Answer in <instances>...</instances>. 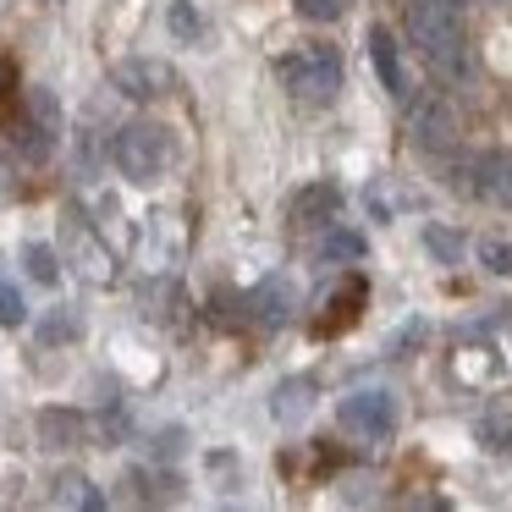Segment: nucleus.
Returning <instances> with one entry per match:
<instances>
[{
  "instance_id": "1",
  "label": "nucleus",
  "mask_w": 512,
  "mask_h": 512,
  "mask_svg": "<svg viewBox=\"0 0 512 512\" xmlns=\"http://www.w3.org/2000/svg\"><path fill=\"white\" fill-rule=\"evenodd\" d=\"M408 34L419 45V56L441 72L446 83L468 78V34L457 0H408Z\"/></svg>"
},
{
  "instance_id": "2",
  "label": "nucleus",
  "mask_w": 512,
  "mask_h": 512,
  "mask_svg": "<svg viewBox=\"0 0 512 512\" xmlns=\"http://www.w3.org/2000/svg\"><path fill=\"white\" fill-rule=\"evenodd\" d=\"M111 160H116V171H122L127 182L155 188V182L171 171V160H177V138H171L160 122H127L122 133H116V144H111Z\"/></svg>"
},
{
  "instance_id": "3",
  "label": "nucleus",
  "mask_w": 512,
  "mask_h": 512,
  "mask_svg": "<svg viewBox=\"0 0 512 512\" xmlns=\"http://www.w3.org/2000/svg\"><path fill=\"white\" fill-rule=\"evenodd\" d=\"M281 83L298 100H331L342 89V50L336 45H303L281 61Z\"/></svg>"
},
{
  "instance_id": "4",
  "label": "nucleus",
  "mask_w": 512,
  "mask_h": 512,
  "mask_svg": "<svg viewBox=\"0 0 512 512\" xmlns=\"http://www.w3.org/2000/svg\"><path fill=\"white\" fill-rule=\"evenodd\" d=\"M61 138V105L50 89H28V116L12 127V144L23 149V160H50V149H56Z\"/></svg>"
},
{
  "instance_id": "5",
  "label": "nucleus",
  "mask_w": 512,
  "mask_h": 512,
  "mask_svg": "<svg viewBox=\"0 0 512 512\" xmlns=\"http://www.w3.org/2000/svg\"><path fill=\"white\" fill-rule=\"evenodd\" d=\"M336 419H342V430H353L358 441H391V435H397V397H391V391H353V397H342Z\"/></svg>"
},
{
  "instance_id": "6",
  "label": "nucleus",
  "mask_w": 512,
  "mask_h": 512,
  "mask_svg": "<svg viewBox=\"0 0 512 512\" xmlns=\"http://www.w3.org/2000/svg\"><path fill=\"white\" fill-rule=\"evenodd\" d=\"M177 83V67L160 56H127L111 67V89L127 100H166V94H177Z\"/></svg>"
},
{
  "instance_id": "7",
  "label": "nucleus",
  "mask_w": 512,
  "mask_h": 512,
  "mask_svg": "<svg viewBox=\"0 0 512 512\" xmlns=\"http://www.w3.org/2000/svg\"><path fill=\"white\" fill-rule=\"evenodd\" d=\"M336 210H342V188H336V182H309V188H298L287 199V221L292 226L336 221Z\"/></svg>"
},
{
  "instance_id": "8",
  "label": "nucleus",
  "mask_w": 512,
  "mask_h": 512,
  "mask_svg": "<svg viewBox=\"0 0 512 512\" xmlns=\"http://www.w3.org/2000/svg\"><path fill=\"white\" fill-rule=\"evenodd\" d=\"M292 303H298V281L292 276H265L254 292H248V309H254L259 325H287Z\"/></svg>"
},
{
  "instance_id": "9",
  "label": "nucleus",
  "mask_w": 512,
  "mask_h": 512,
  "mask_svg": "<svg viewBox=\"0 0 512 512\" xmlns=\"http://www.w3.org/2000/svg\"><path fill=\"white\" fill-rule=\"evenodd\" d=\"M364 298H369V287H364V276H347L342 287L325 298V314H320V325L314 331L320 336H336V331H347V325L358 320V309H364Z\"/></svg>"
},
{
  "instance_id": "10",
  "label": "nucleus",
  "mask_w": 512,
  "mask_h": 512,
  "mask_svg": "<svg viewBox=\"0 0 512 512\" xmlns=\"http://www.w3.org/2000/svg\"><path fill=\"white\" fill-rule=\"evenodd\" d=\"M89 441V419L78 408H45L39 413V446L50 452H67V446H83Z\"/></svg>"
},
{
  "instance_id": "11",
  "label": "nucleus",
  "mask_w": 512,
  "mask_h": 512,
  "mask_svg": "<svg viewBox=\"0 0 512 512\" xmlns=\"http://www.w3.org/2000/svg\"><path fill=\"white\" fill-rule=\"evenodd\" d=\"M369 61H375V78H380V89L386 94H408V78H402V56H397V39L386 34V28H375L369 34Z\"/></svg>"
},
{
  "instance_id": "12",
  "label": "nucleus",
  "mask_w": 512,
  "mask_h": 512,
  "mask_svg": "<svg viewBox=\"0 0 512 512\" xmlns=\"http://www.w3.org/2000/svg\"><path fill=\"white\" fill-rule=\"evenodd\" d=\"M50 501H56V507H78V512H100L105 507V496L94 490V479L78 474V468H67V474L50 479Z\"/></svg>"
},
{
  "instance_id": "13",
  "label": "nucleus",
  "mask_w": 512,
  "mask_h": 512,
  "mask_svg": "<svg viewBox=\"0 0 512 512\" xmlns=\"http://www.w3.org/2000/svg\"><path fill=\"white\" fill-rule=\"evenodd\" d=\"M72 221H78V215H67V243H72V259H78V270H83L89 281H105V276H111V254H105V248L94 243L83 226H72Z\"/></svg>"
},
{
  "instance_id": "14",
  "label": "nucleus",
  "mask_w": 512,
  "mask_h": 512,
  "mask_svg": "<svg viewBox=\"0 0 512 512\" xmlns=\"http://www.w3.org/2000/svg\"><path fill=\"white\" fill-rule=\"evenodd\" d=\"M309 402H314V380H281L270 408H276L281 424H292V419H303V413H309Z\"/></svg>"
},
{
  "instance_id": "15",
  "label": "nucleus",
  "mask_w": 512,
  "mask_h": 512,
  "mask_svg": "<svg viewBox=\"0 0 512 512\" xmlns=\"http://www.w3.org/2000/svg\"><path fill=\"white\" fill-rule=\"evenodd\" d=\"M479 193H490L496 204H512V155H496L479 166Z\"/></svg>"
},
{
  "instance_id": "16",
  "label": "nucleus",
  "mask_w": 512,
  "mask_h": 512,
  "mask_svg": "<svg viewBox=\"0 0 512 512\" xmlns=\"http://www.w3.org/2000/svg\"><path fill=\"white\" fill-rule=\"evenodd\" d=\"M413 138H419V144H446V138H452V116L441 111V105H419V111H413Z\"/></svg>"
},
{
  "instance_id": "17",
  "label": "nucleus",
  "mask_w": 512,
  "mask_h": 512,
  "mask_svg": "<svg viewBox=\"0 0 512 512\" xmlns=\"http://www.w3.org/2000/svg\"><path fill=\"white\" fill-rule=\"evenodd\" d=\"M23 265H28V276H34L39 287H56V281H61V265H56V254H50L45 243H28L23 248Z\"/></svg>"
},
{
  "instance_id": "18",
  "label": "nucleus",
  "mask_w": 512,
  "mask_h": 512,
  "mask_svg": "<svg viewBox=\"0 0 512 512\" xmlns=\"http://www.w3.org/2000/svg\"><path fill=\"white\" fill-rule=\"evenodd\" d=\"M320 259H364V237H358V232H342V226H331V232L320 237Z\"/></svg>"
},
{
  "instance_id": "19",
  "label": "nucleus",
  "mask_w": 512,
  "mask_h": 512,
  "mask_svg": "<svg viewBox=\"0 0 512 512\" xmlns=\"http://www.w3.org/2000/svg\"><path fill=\"white\" fill-rule=\"evenodd\" d=\"M166 23H171V34H177V39H204V17L193 12V0H171Z\"/></svg>"
},
{
  "instance_id": "20",
  "label": "nucleus",
  "mask_w": 512,
  "mask_h": 512,
  "mask_svg": "<svg viewBox=\"0 0 512 512\" xmlns=\"http://www.w3.org/2000/svg\"><path fill=\"white\" fill-rule=\"evenodd\" d=\"M78 331H83V325H78V314H72V309H56L45 325H39V336H45V342H72Z\"/></svg>"
},
{
  "instance_id": "21",
  "label": "nucleus",
  "mask_w": 512,
  "mask_h": 512,
  "mask_svg": "<svg viewBox=\"0 0 512 512\" xmlns=\"http://www.w3.org/2000/svg\"><path fill=\"white\" fill-rule=\"evenodd\" d=\"M28 309H23V292L12 287V281H0V325H23Z\"/></svg>"
},
{
  "instance_id": "22",
  "label": "nucleus",
  "mask_w": 512,
  "mask_h": 512,
  "mask_svg": "<svg viewBox=\"0 0 512 512\" xmlns=\"http://www.w3.org/2000/svg\"><path fill=\"white\" fill-rule=\"evenodd\" d=\"M342 12L347 0H298V17H309V23H336Z\"/></svg>"
},
{
  "instance_id": "23",
  "label": "nucleus",
  "mask_w": 512,
  "mask_h": 512,
  "mask_svg": "<svg viewBox=\"0 0 512 512\" xmlns=\"http://www.w3.org/2000/svg\"><path fill=\"white\" fill-rule=\"evenodd\" d=\"M479 259H485L496 276H512V243H485V248H479Z\"/></svg>"
},
{
  "instance_id": "24",
  "label": "nucleus",
  "mask_w": 512,
  "mask_h": 512,
  "mask_svg": "<svg viewBox=\"0 0 512 512\" xmlns=\"http://www.w3.org/2000/svg\"><path fill=\"white\" fill-rule=\"evenodd\" d=\"M424 243H430L441 259H457V254H463V243H457L452 232H441V226H430V232H424Z\"/></svg>"
},
{
  "instance_id": "25",
  "label": "nucleus",
  "mask_w": 512,
  "mask_h": 512,
  "mask_svg": "<svg viewBox=\"0 0 512 512\" xmlns=\"http://www.w3.org/2000/svg\"><path fill=\"white\" fill-rule=\"evenodd\" d=\"M12 89H17V61L0 56V100H12Z\"/></svg>"
}]
</instances>
